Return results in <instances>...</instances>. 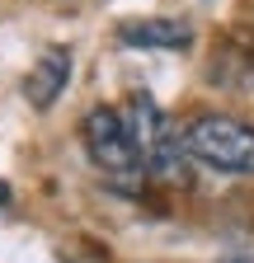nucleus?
I'll return each mask as SVG.
<instances>
[{"label":"nucleus","instance_id":"f03ea898","mask_svg":"<svg viewBox=\"0 0 254 263\" xmlns=\"http://www.w3.org/2000/svg\"><path fill=\"white\" fill-rule=\"evenodd\" d=\"M188 160L207 164L216 174H254V127L231 113H198L184 132Z\"/></svg>","mask_w":254,"mask_h":263},{"label":"nucleus","instance_id":"f257e3e1","mask_svg":"<svg viewBox=\"0 0 254 263\" xmlns=\"http://www.w3.org/2000/svg\"><path fill=\"white\" fill-rule=\"evenodd\" d=\"M127 132H132V141L141 151V170L151 183H170V188H184L188 179H193V170H188V151H184V137L170 127V118L160 113V104L137 89L132 99H127Z\"/></svg>","mask_w":254,"mask_h":263},{"label":"nucleus","instance_id":"423d86ee","mask_svg":"<svg viewBox=\"0 0 254 263\" xmlns=\"http://www.w3.org/2000/svg\"><path fill=\"white\" fill-rule=\"evenodd\" d=\"M10 207V183H0V212Z\"/></svg>","mask_w":254,"mask_h":263},{"label":"nucleus","instance_id":"7ed1b4c3","mask_svg":"<svg viewBox=\"0 0 254 263\" xmlns=\"http://www.w3.org/2000/svg\"><path fill=\"white\" fill-rule=\"evenodd\" d=\"M80 137H85L89 160L99 164L118 188H132L137 193V183L146 179V170H141V151L132 141V132H127V118L118 108H104V104L89 108L85 122H80Z\"/></svg>","mask_w":254,"mask_h":263},{"label":"nucleus","instance_id":"20e7f679","mask_svg":"<svg viewBox=\"0 0 254 263\" xmlns=\"http://www.w3.org/2000/svg\"><path fill=\"white\" fill-rule=\"evenodd\" d=\"M66 80H71V52L66 47H47L33 61V71L24 76V99L33 108H52L61 99V89H66Z\"/></svg>","mask_w":254,"mask_h":263},{"label":"nucleus","instance_id":"39448f33","mask_svg":"<svg viewBox=\"0 0 254 263\" xmlns=\"http://www.w3.org/2000/svg\"><path fill=\"white\" fill-rule=\"evenodd\" d=\"M118 43L155 47V52H188L193 47V28H188L184 19H127L118 28Z\"/></svg>","mask_w":254,"mask_h":263}]
</instances>
